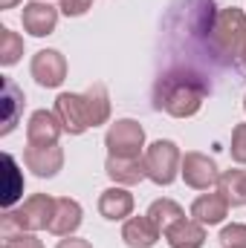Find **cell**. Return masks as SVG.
Instances as JSON below:
<instances>
[{
    "instance_id": "cell-1",
    "label": "cell",
    "mask_w": 246,
    "mask_h": 248,
    "mask_svg": "<svg viewBox=\"0 0 246 248\" xmlns=\"http://www.w3.org/2000/svg\"><path fill=\"white\" fill-rule=\"evenodd\" d=\"M209 95V84L200 72L194 69H171L165 72L157 87H154V107L157 110H165L168 116L174 119H191L200 113L203 101Z\"/></svg>"
},
{
    "instance_id": "cell-2",
    "label": "cell",
    "mask_w": 246,
    "mask_h": 248,
    "mask_svg": "<svg viewBox=\"0 0 246 248\" xmlns=\"http://www.w3.org/2000/svg\"><path fill=\"white\" fill-rule=\"evenodd\" d=\"M55 116L61 119L64 133L81 136L90 127H99L110 119V95L105 84H93L87 93H61L55 98Z\"/></svg>"
},
{
    "instance_id": "cell-3",
    "label": "cell",
    "mask_w": 246,
    "mask_h": 248,
    "mask_svg": "<svg viewBox=\"0 0 246 248\" xmlns=\"http://www.w3.org/2000/svg\"><path fill=\"white\" fill-rule=\"evenodd\" d=\"M209 44L223 63H238L246 49V15L229 6L217 12V20L209 32Z\"/></svg>"
},
{
    "instance_id": "cell-4",
    "label": "cell",
    "mask_w": 246,
    "mask_h": 248,
    "mask_svg": "<svg viewBox=\"0 0 246 248\" xmlns=\"http://www.w3.org/2000/svg\"><path fill=\"white\" fill-rule=\"evenodd\" d=\"M53 211H55V196L35 193L20 208H12V211L3 214V231H41V228H50Z\"/></svg>"
},
{
    "instance_id": "cell-5",
    "label": "cell",
    "mask_w": 246,
    "mask_h": 248,
    "mask_svg": "<svg viewBox=\"0 0 246 248\" xmlns=\"http://www.w3.org/2000/svg\"><path fill=\"white\" fill-rule=\"evenodd\" d=\"M145 176L154 182V185H171L177 176H180V168H183V156H180V147L168 139H159L154 141L145 156Z\"/></svg>"
},
{
    "instance_id": "cell-6",
    "label": "cell",
    "mask_w": 246,
    "mask_h": 248,
    "mask_svg": "<svg viewBox=\"0 0 246 248\" xmlns=\"http://www.w3.org/2000/svg\"><path fill=\"white\" fill-rule=\"evenodd\" d=\"M105 147L110 156L119 159H139L142 147H145V130L142 124L133 119H119L116 124H110L107 136H105Z\"/></svg>"
},
{
    "instance_id": "cell-7",
    "label": "cell",
    "mask_w": 246,
    "mask_h": 248,
    "mask_svg": "<svg viewBox=\"0 0 246 248\" xmlns=\"http://www.w3.org/2000/svg\"><path fill=\"white\" fill-rule=\"evenodd\" d=\"M180 176L185 179V185L194 187V190H209V187H214L220 182V170H217L214 159L200 153V150H191V153L183 156Z\"/></svg>"
},
{
    "instance_id": "cell-8",
    "label": "cell",
    "mask_w": 246,
    "mask_h": 248,
    "mask_svg": "<svg viewBox=\"0 0 246 248\" xmlns=\"http://www.w3.org/2000/svg\"><path fill=\"white\" fill-rule=\"evenodd\" d=\"M29 69H32V78H35L38 87L55 90V87H61L64 78H67V58L58 49H41V52H35Z\"/></svg>"
},
{
    "instance_id": "cell-9",
    "label": "cell",
    "mask_w": 246,
    "mask_h": 248,
    "mask_svg": "<svg viewBox=\"0 0 246 248\" xmlns=\"http://www.w3.org/2000/svg\"><path fill=\"white\" fill-rule=\"evenodd\" d=\"M23 165L41 176V179H50L61 170L64 165V150L58 144H26L23 150Z\"/></svg>"
},
{
    "instance_id": "cell-10",
    "label": "cell",
    "mask_w": 246,
    "mask_h": 248,
    "mask_svg": "<svg viewBox=\"0 0 246 248\" xmlns=\"http://www.w3.org/2000/svg\"><path fill=\"white\" fill-rule=\"evenodd\" d=\"M20 20H23V29H26L29 35L47 38V35H53L55 26H58V9H53V6L44 3V0H32V3L23 6Z\"/></svg>"
},
{
    "instance_id": "cell-11",
    "label": "cell",
    "mask_w": 246,
    "mask_h": 248,
    "mask_svg": "<svg viewBox=\"0 0 246 248\" xmlns=\"http://www.w3.org/2000/svg\"><path fill=\"white\" fill-rule=\"evenodd\" d=\"M64 133V124L55 113L38 110L29 116L26 124V141L29 144H58V136Z\"/></svg>"
},
{
    "instance_id": "cell-12",
    "label": "cell",
    "mask_w": 246,
    "mask_h": 248,
    "mask_svg": "<svg viewBox=\"0 0 246 248\" xmlns=\"http://www.w3.org/2000/svg\"><path fill=\"white\" fill-rule=\"evenodd\" d=\"M81 225V205L70 196H58L55 199V211L50 219V231L58 237H72Z\"/></svg>"
},
{
    "instance_id": "cell-13",
    "label": "cell",
    "mask_w": 246,
    "mask_h": 248,
    "mask_svg": "<svg viewBox=\"0 0 246 248\" xmlns=\"http://www.w3.org/2000/svg\"><path fill=\"white\" fill-rule=\"evenodd\" d=\"M159 228L151 222V217H130L122 228V240L127 248H154L159 240Z\"/></svg>"
},
{
    "instance_id": "cell-14",
    "label": "cell",
    "mask_w": 246,
    "mask_h": 248,
    "mask_svg": "<svg viewBox=\"0 0 246 248\" xmlns=\"http://www.w3.org/2000/svg\"><path fill=\"white\" fill-rule=\"evenodd\" d=\"M0 104H3V122H0V136H9L15 130V124L23 113V90L12 81V78H3V95H0Z\"/></svg>"
},
{
    "instance_id": "cell-15",
    "label": "cell",
    "mask_w": 246,
    "mask_h": 248,
    "mask_svg": "<svg viewBox=\"0 0 246 248\" xmlns=\"http://www.w3.org/2000/svg\"><path fill=\"white\" fill-rule=\"evenodd\" d=\"M226 214H229V202L223 199L220 190H217V193H203V196H197L194 205H191V217H194L200 225H217V222L226 219Z\"/></svg>"
},
{
    "instance_id": "cell-16",
    "label": "cell",
    "mask_w": 246,
    "mask_h": 248,
    "mask_svg": "<svg viewBox=\"0 0 246 248\" xmlns=\"http://www.w3.org/2000/svg\"><path fill=\"white\" fill-rule=\"evenodd\" d=\"M165 240L171 248H203L206 243V228L197 222V219H177L168 231H165Z\"/></svg>"
},
{
    "instance_id": "cell-17",
    "label": "cell",
    "mask_w": 246,
    "mask_h": 248,
    "mask_svg": "<svg viewBox=\"0 0 246 248\" xmlns=\"http://www.w3.org/2000/svg\"><path fill=\"white\" fill-rule=\"evenodd\" d=\"M130 211H133V193H127L124 187H107V190H102V196H99V214L105 217V219H124V217H130Z\"/></svg>"
},
{
    "instance_id": "cell-18",
    "label": "cell",
    "mask_w": 246,
    "mask_h": 248,
    "mask_svg": "<svg viewBox=\"0 0 246 248\" xmlns=\"http://www.w3.org/2000/svg\"><path fill=\"white\" fill-rule=\"evenodd\" d=\"M105 170H107V176H110L116 185H136V182L148 179V176H145V162H142V159H119V156H107Z\"/></svg>"
},
{
    "instance_id": "cell-19",
    "label": "cell",
    "mask_w": 246,
    "mask_h": 248,
    "mask_svg": "<svg viewBox=\"0 0 246 248\" xmlns=\"http://www.w3.org/2000/svg\"><path fill=\"white\" fill-rule=\"evenodd\" d=\"M217 190L223 193V199L229 202V208L246 205V170H241V168L223 170L220 182H217Z\"/></svg>"
},
{
    "instance_id": "cell-20",
    "label": "cell",
    "mask_w": 246,
    "mask_h": 248,
    "mask_svg": "<svg viewBox=\"0 0 246 248\" xmlns=\"http://www.w3.org/2000/svg\"><path fill=\"white\" fill-rule=\"evenodd\" d=\"M148 217H151V222L165 234L177 219H183L185 211L174 202V199H157V202H151V208H148Z\"/></svg>"
},
{
    "instance_id": "cell-21",
    "label": "cell",
    "mask_w": 246,
    "mask_h": 248,
    "mask_svg": "<svg viewBox=\"0 0 246 248\" xmlns=\"http://www.w3.org/2000/svg\"><path fill=\"white\" fill-rule=\"evenodd\" d=\"M188 17H191V29L194 35H209L217 15H214V3L211 0H191L188 3Z\"/></svg>"
},
{
    "instance_id": "cell-22",
    "label": "cell",
    "mask_w": 246,
    "mask_h": 248,
    "mask_svg": "<svg viewBox=\"0 0 246 248\" xmlns=\"http://www.w3.org/2000/svg\"><path fill=\"white\" fill-rule=\"evenodd\" d=\"M3 168H6V190H3V208L6 211H12V205L20 199V193H23V176H20V170H18V162L9 156V153H3Z\"/></svg>"
},
{
    "instance_id": "cell-23",
    "label": "cell",
    "mask_w": 246,
    "mask_h": 248,
    "mask_svg": "<svg viewBox=\"0 0 246 248\" xmlns=\"http://www.w3.org/2000/svg\"><path fill=\"white\" fill-rule=\"evenodd\" d=\"M20 55H23V38L18 32H12L9 26H3L0 29V63L12 66L20 61Z\"/></svg>"
},
{
    "instance_id": "cell-24",
    "label": "cell",
    "mask_w": 246,
    "mask_h": 248,
    "mask_svg": "<svg viewBox=\"0 0 246 248\" xmlns=\"http://www.w3.org/2000/svg\"><path fill=\"white\" fill-rule=\"evenodd\" d=\"M3 248H44L32 231H3Z\"/></svg>"
},
{
    "instance_id": "cell-25",
    "label": "cell",
    "mask_w": 246,
    "mask_h": 248,
    "mask_svg": "<svg viewBox=\"0 0 246 248\" xmlns=\"http://www.w3.org/2000/svg\"><path fill=\"white\" fill-rule=\"evenodd\" d=\"M217 240L223 248H246V225H226Z\"/></svg>"
},
{
    "instance_id": "cell-26",
    "label": "cell",
    "mask_w": 246,
    "mask_h": 248,
    "mask_svg": "<svg viewBox=\"0 0 246 248\" xmlns=\"http://www.w3.org/2000/svg\"><path fill=\"white\" fill-rule=\"evenodd\" d=\"M232 159L238 162V165H246V124H238L235 130H232Z\"/></svg>"
},
{
    "instance_id": "cell-27",
    "label": "cell",
    "mask_w": 246,
    "mask_h": 248,
    "mask_svg": "<svg viewBox=\"0 0 246 248\" xmlns=\"http://www.w3.org/2000/svg\"><path fill=\"white\" fill-rule=\"evenodd\" d=\"M93 6V0H61V12L67 17H78Z\"/></svg>"
},
{
    "instance_id": "cell-28",
    "label": "cell",
    "mask_w": 246,
    "mask_h": 248,
    "mask_svg": "<svg viewBox=\"0 0 246 248\" xmlns=\"http://www.w3.org/2000/svg\"><path fill=\"white\" fill-rule=\"evenodd\" d=\"M55 248H93L87 240H81V237H67V240H61Z\"/></svg>"
},
{
    "instance_id": "cell-29",
    "label": "cell",
    "mask_w": 246,
    "mask_h": 248,
    "mask_svg": "<svg viewBox=\"0 0 246 248\" xmlns=\"http://www.w3.org/2000/svg\"><path fill=\"white\" fill-rule=\"evenodd\" d=\"M20 0H0V9H12V6H18Z\"/></svg>"
},
{
    "instance_id": "cell-30",
    "label": "cell",
    "mask_w": 246,
    "mask_h": 248,
    "mask_svg": "<svg viewBox=\"0 0 246 248\" xmlns=\"http://www.w3.org/2000/svg\"><path fill=\"white\" fill-rule=\"evenodd\" d=\"M238 66H241V69L246 72V49H244V55H241V61H238Z\"/></svg>"
},
{
    "instance_id": "cell-31",
    "label": "cell",
    "mask_w": 246,
    "mask_h": 248,
    "mask_svg": "<svg viewBox=\"0 0 246 248\" xmlns=\"http://www.w3.org/2000/svg\"><path fill=\"white\" fill-rule=\"evenodd\" d=\"M244 110H246V98H244Z\"/></svg>"
}]
</instances>
